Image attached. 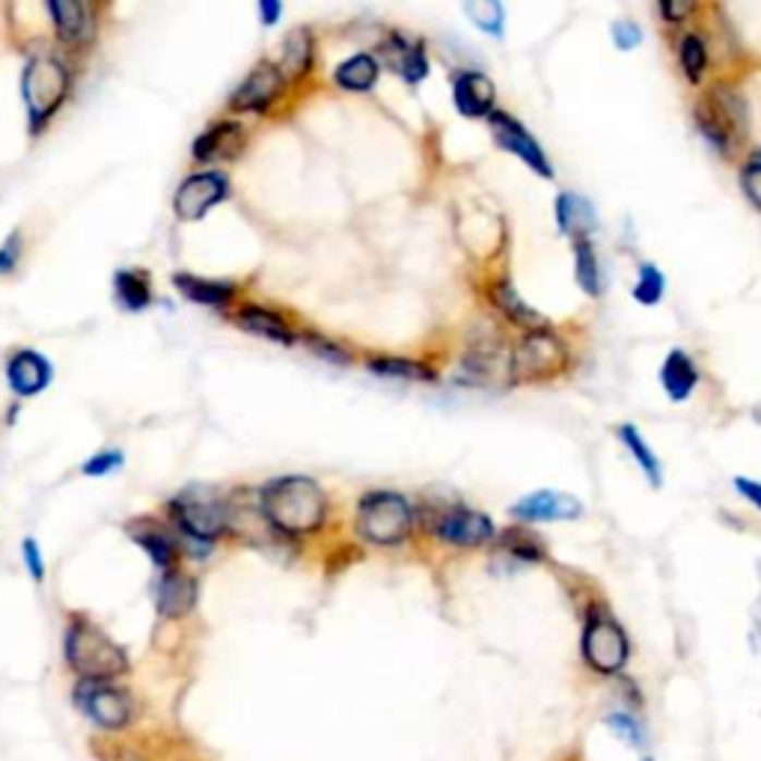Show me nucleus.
Returning <instances> with one entry per match:
<instances>
[{
  "label": "nucleus",
  "mask_w": 761,
  "mask_h": 761,
  "mask_svg": "<svg viewBox=\"0 0 761 761\" xmlns=\"http://www.w3.org/2000/svg\"><path fill=\"white\" fill-rule=\"evenodd\" d=\"M259 506L265 521L289 535L313 533L325 521V491L310 476L274 479L262 488Z\"/></svg>",
  "instance_id": "obj_1"
},
{
  "label": "nucleus",
  "mask_w": 761,
  "mask_h": 761,
  "mask_svg": "<svg viewBox=\"0 0 761 761\" xmlns=\"http://www.w3.org/2000/svg\"><path fill=\"white\" fill-rule=\"evenodd\" d=\"M65 661L84 681L108 685L129 673V657L89 619H75L65 631Z\"/></svg>",
  "instance_id": "obj_2"
},
{
  "label": "nucleus",
  "mask_w": 761,
  "mask_h": 761,
  "mask_svg": "<svg viewBox=\"0 0 761 761\" xmlns=\"http://www.w3.org/2000/svg\"><path fill=\"white\" fill-rule=\"evenodd\" d=\"M22 93L27 113H31V129L39 131L55 117L57 108L65 101V93H69V69L63 65V60L51 51L33 55L24 65Z\"/></svg>",
  "instance_id": "obj_3"
},
{
  "label": "nucleus",
  "mask_w": 761,
  "mask_h": 761,
  "mask_svg": "<svg viewBox=\"0 0 761 761\" xmlns=\"http://www.w3.org/2000/svg\"><path fill=\"white\" fill-rule=\"evenodd\" d=\"M697 125L720 153H729L750 125L747 98L740 96L738 89L720 84L697 105Z\"/></svg>",
  "instance_id": "obj_4"
},
{
  "label": "nucleus",
  "mask_w": 761,
  "mask_h": 761,
  "mask_svg": "<svg viewBox=\"0 0 761 761\" xmlns=\"http://www.w3.org/2000/svg\"><path fill=\"white\" fill-rule=\"evenodd\" d=\"M411 506L404 497L392 491H375L360 500L358 509V533L372 544L390 547L399 544L404 535L411 533Z\"/></svg>",
  "instance_id": "obj_5"
},
{
  "label": "nucleus",
  "mask_w": 761,
  "mask_h": 761,
  "mask_svg": "<svg viewBox=\"0 0 761 761\" xmlns=\"http://www.w3.org/2000/svg\"><path fill=\"white\" fill-rule=\"evenodd\" d=\"M580 652L595 673L619 675L631 657V642L619 621L609 619L607 613H592L580 637Z\"/></svg>",
  "instance_id": "obj_6"
},
{
  "label": "nucleus",
  "mask_w": 761,
  "mask_h": 761,
  "mask_svg": "<svg viewBox=\"0 0 761 761\" xmlns=\"http://www.w3.org/2000/svg\"><path fill=\"white\" fill-rule=\"evenodd\" d=\"M568 351L563 339L551 330H533L518 342V349L509 358L511 380H544L554 378L566 370Z\"/></svg>",
  "instance_id": "obj_7"
},
{
  "label": "nucleus",
  "mask_w": 761,
  "mask_h": 761,
  "mask_svg": "<svg viewBox=\"0 0 761 761\" xmlns=\"http://www.w3.org/2000/svg\"><path fill=\"white\" fill-rule=\"evenodd\" d=\"M173 515L188 539L196 542H212L227 527V506L203 488L179 494L173 500Z\"/></svg>",
  "instance_id": "obj_8"
},
{
  "label": "nucleus",
  "mask_w": 761,
  "mask_h": 761,
  "mask_svg": "<svg viewBox=\"0 0 761 761\" xmlns=\"http://www.w3.org/2000/svg\"><path fill=\"white\" fill-rule=\"evenodd\" d=\"M229 196L227 176L218 170H206V173L188 176L185 182L179 185L173 200L176 218L179 220H200L208 208H215Z\"/></svg>",
  "instance_id": "obj_9"
},
{
  "label": "nucleus",
  "mask_w": 761,
  "mask_h": 761,
  "mask_svg": "<svg viewBox=\"0 0 761 761\" xmlns=\"http://www.w3.org/2000/svg\"><path fill=\"white\" fill-rule=\"evenodd\" d=\"M77 705L87 711V717L101 729H122L131 720V697L120 687L81 681L75 690Z\"/></svg>",
  "instance_id": "obj_10"
},
{
  "label": "nucleus",
  "mask_w": 761,
  "mask_h": 761,
  "mask_svg": "<svg viewBox=\"0 0 761 761\" xmlns=\"http://www.w3.org/2000/svg\"><path fill=\"white\" fill-rule=\"evenodd\" d=\"M488 122H491V131H494V141H497L500 149L518 155L527 167H533L535 173L544 176V179H554V170H551L547 155L542 153L539 141H535L530 131L523 129L521 122L511 120L509 113H500V110H494V113L488 117Z\"/></svg>",
  "instance_id": "obj_11"
},
{
  "label": "nucleus",
  "mask_w": 761,
  "mask_h": 761,
  "mask_svg": "<svg viewBox=\"0 0 761 761\" xmlns=\"http://www.w3.org/2000/svg\"><path fill=\"white\" fill-rule=\"evenodd\" d=\"M283 93V72L280 65L274 63H259L253 69L251 75L244 77L232 98H229V108L241 110V113H262L268 110Z\"/></svg>",
  "instance_id": "obj_12"
},
{
  "label": "nucleus",
  "mask_w": 761,
  "mask_h": 761,
  "mask_svg": "<svg viewBox=\"0 0 761 761\" xmlns=\"http://www.w3.org/2000/svg\"><path fill=\"white\" fill-rule=\"evenodd\" d=\"M435 533L458 547H479L494 535V523L473 509H449L435 521Z\"/></svg>",
  "instance_id": "obj_13"
},
{
  "label": "nucleus",
  "mask_w": 761,
  "mask_h": 761,
  "mask_svg": "<svg viewBox=\"0 0 761 761\" xmlns=\"http://www.w3.org/2000/svg\"><path fill=\"white\" fill-rule=\"evenodd\" d=\"M580 511H583L580 500L571 494H559V491H535L511 506V515L523 518V521H571Z\"/></svg>",
  "instance_id": "obj_14"
},
{
  "label": "nucleus",
  "mask_w": 761,
  "mask_h": 761,
  "mask_svg": "<svg viewBox=\"0 0 761 761\" xmlns=\"http://www.w3.org/2000/svg\"><path fill=\"white\" fill-rule=\"evenodd\" d=\"M51 378H55V370L39 351H19L7 363V380H10L12 392H19V396L43 392L51 384Z\"/></svg>",
  "instance_id": "obj_15"
},
{
  "label": "nucleus",
  "mask_w": 761,
  "mask_h": 761,
  "mask_svg": "<svg viewBox=\"0 0 761 761\" xmlns=\"http://www.w3.org/2000/svg\"><path fill=\"white\" fill-rule=\"evenodd\" d=\"M48 15L55 22L60 39L69 45H87L96 36V22H93V10L87 3H75V0H51L48 3Z\"/></svg>",
  "instance_id": "obj_16"
},
{
  "label": "nucleus",
  "mask_w": 761,
  "mask_h": 761,
  "mask_svg": "<svg viewBox=\"0 0 761 761\" xmlns=\"http://www.w3.org/2000/svg\"><path fill=\"white\" fill-rule=\"evenodd\" d=\"M452 98H456L458 113L470 120H482L494 113L491 110L494 108V84L482 72H461L452 84Z\"/></svg>",
  "instance_id": "obj_17"
},
{
  "label": "nucleus",
  "mask_w": 761,
  "mask_h": 761,
  "mask_svg": "<svg viewBox=\"0 0 761 761\" xmlns=\"http://www.w3.org/2000/svg\"><path fill=\"white\" fill-rule=\"evenodd\" d=\"M380 57L408 84H420L428 75V60H425L423 43H413V39L402 36V33H392L390 39L380 45Z\"/></svg>",
  "instance_id": "obj_18"
},
{
  "label": "nucleus",
  "mask_w": 761,
  "mask_h": 761,
  "mask_svg": "<svg viewBox=\"0 0 761 761\" xmlns=\"http://www.w3.org/2000/svg\"><path fill=\"white\" fill-rule=\"evenodd\" d=\"M155 601H158V613L164 619H179L188 616L196 604V583L194 577L179 575V571H164L155 589Z\"/></svg>",
  "instance_id": "obj_19"
},
{
  "label": "nucleus",
  "mask_w": 761,
  "mask_h": 761,
  "mask_svg": "<svg viewBox=\"0 0 761 761\" xmlns=\"http://www.w3.org/2000/svg\"><path fill=\"white\" fill-rule=\"evenodd\" d=\"M244 146V134L235 122H220L215 129H208L206 134H200L194 143V158L203 164L212 161H229L235 158Z\"/></svg>",
  "instance_id": "obj_20"
},
{
  "label": "nucleus",
  "mask_w": 761,
  "mask_h": 761,
  "mask_svg": "<svg viewBox=\"0 0 761 761\" xmlns=\"http://www.w3.org/2000/svg\"><path fill=\"white\" fill-rule=\"evenodd\" d=\"M491 301L497 304V310H500L503 316L509 318L511 325L523 327L527 334H533V330H547V318H544L542 313H535L533 306L527 304L521 294L515 292V286L506 283V280L491 286Z\"/></svg>",
  "instance_id": "obj_21"
},
{
  "label": "nucleus",
  "mask_w": 761,
  "mask_h": 761,
  "mask_svg": "<svg viewBox=\"0 0 761 761\" xmlns=\"http://www.w3.org/2000/svg\"><path fill=\"white\" fill-rule=\"evenodd\" d=\"M699 372L693 366V360L687 358L681 349H673L666 354L664 366H661V384H664L666 396L673 402H685L690 392L697 390Z\"/></svg>",
  "instance_id": "obj_22"
},
{
  "label": "nucleus",
  "mask_w": 761,
  "mask_h": 761,
  "mask_svg": "<svg viewBox=\"0 0 761 761\" xmlns=\"http://www.w3.org/2000/svg\"><path fill=\"white\" fill-rule=\"evenodd\" d=\"M235 322H239L241 330L256 334V337L274 339V342H283V346H292L294 342L292 327L286 325L283 316H277V313L265 310V306H244V310H239Z\"/></svg>",
  "instance_id": "obj_23"
},
{
  "label": "nucleus",
  "mask_w": 761,
  "mask_h": 761,
  "mask_svg": "<svg viewBox=\"0 0 761 761\" xmlns=\"http://www.w3.org/2000/svg\"><path fill=\"white\" fill-rule=\"evenodd\" d=\"M556 220L566 235H575L577 241H587L592 227H595V208L589 206V200L577 194H563L556 200Z\"/></svg>",
  "instance_id": "obj_24"
},
{
  "label": "nucleus",
  "mask_w": 761,
  "mask_h": 761,
  "mask_svg": "<svg viewBox=\"0 0 761 761\" xmlns=\"http://www.w3.org/2000/svg\"><path fill=\"white\" fill-rule=\"evenodd\" d=\"M173 283L179 292L185 294L188 301H194V304H206V306H227L232 292H235L229 283H212V280L191 277V274H176Z\"/></svg>",
  "instance_id": "obj_25"
},
{
  "label": "nucleus",
  "mask_w": 761,
  "mask_h": 761,
  "mask_svg": "<svg viewBox=\"0 0 761 761\" xmlns=\"http://www.w3.org/2000/svg\"><path fill=\"white\" fill-rule=\"evenodd\" d=\"M310 63H313V33L306 31V27H298V31L286 36L280 72L289 77H304Z\"/></svg>",
  "instance_id": "obj_26"
},
{
  "label": "nucleus",
  "mask_w": 761,
  "mask_h": 761,
  "mask_svg": "<svg viewBox=\"0 0 761 761\" xmlns=\"http://www.w3.org/2000/svg\"><path fill=\"white\" fill-rule=\"evenodd\" d=\"M378 60L372 55H354L351 60L337 69V84L346 89H354V93H366V89L375 87L378 81Z\"/></svg>",
  "instance_id": "obj_27"
},
{
  "label": "nucleus",
  "mask_w": 761,
  "mask_h": 761,
  "mask_svg": "<svg viewBox=\"0 0 761 761\" xmlns=\"http://www.w3.org/2000/svg\"><path fill=\"white\" fill-rule=\"evenodd\" d=\"M619 437H621V444L631 449V456L633 461L640 464L642 476H649V482L657 488V485H661V461H657V456L652 452V446L642 440V435L633 428V425H621Z\"/></svg>",
  "instance_id": "obj_28"
},
{
  "label": "nucleus",
  "mask_w": 761,
  "mask_h": 761,
  "mask_svg": "<svg viewBox=\"0 0 761 761\" xmlns=\"http://www.w3.org/2000/svg\"><path fill=\"white\" fill-rule=\"evenodd\" d=\"M117 301H120L125 310L137 313L143 306L153 304V292L146 286V277L137 271H120L117 274Z\"/></svg>",
  "instance_id": "obj_29"
},
{
  "label": "nucleus",
  "mask_w": 761,
  "mask_h": 761,
  "mask_svg": "<svg viewBox=\"0 0 761 761\" xmlns=\"http://www.w3.org/2000/svg\"><path fill=\"white\" fill-rule=\"evenodd\" d=\"M575 277L580 289L587 294H601V268L595 247L589 241H577L575 244Z\"/></svg>",
  "instance_id": "obj_30"
},
{
  "label": "nucleus",
  "mask_w": 761,
  "mask_h": 761,
  "mask_svg": "<svg viewBox=\"0 0 761 761\" xmlns=\"http://www.w3.org/2000/svg\"><path fill=\"white\" fill-rule=\"evenodd\" d=\"M134 539H137V544H141L146 554L153 556L155 566H161L164 571H173L179 547H176V542L170 535L164 533V530H158V527H153L149 533H134Z\"/></svg>",
  "instance_id": "obj_31"
},
{
  "label": "nucleus",
  "mask_w": 761,
  "mask_h": 761,
  "mask_svg": "<svg viewBox=\"0 0 761 761\" xmlns=\"http://www.w3.org/2000/svg\"><path fill=\"white\" fill-rule=\"evenodd\" d=\"M372 372L387 375V378H408V380H435V372L425 370L423 363H413L404 358H378L370 363Z\"/></svg>",
  "instance_id": "obj_32"
},
{
  "label": "nucleus",
  "mask_w": 761,
  "mask_h": 761,
  "mask_svg": "<svg viewBox=\"0 0 761 761\" xmlns=\"http://www.w3.org/2000/svg\"><path fill=\"white\" fill-rule=\"evenodd\" d=\"M678 63H681V72L687 75V81L697 84L699 77H702V72H705L708 65V51L705 43L699 39L697 33H690V36L681 39V45H678Z\"/></svg>",
  "instance_id": "obj_33"
},
{
  "label": "nucleus",
  "mask_w": 761,
  "mask_h": 761,
  "mask_svg": "<svg viewBox=\"0 0 761 761\" xmlns=\"http://www.w3.org/2000/svg\"><path fill=\"white\" fill-rule=\"evenodd\" d=\"M464 12H468V19L476 24L479 31L491 33V36H503V19H506V12H503L500 3H491V0L468 3Z\"/></svg>",
  "instance_id": "obj_34"
},
{
  "label": "nucleus",
  "mask_w": 761,
  "mask_h": 761,
  "mask_svg": "<svg viewBox=\"0 0 761 761\" xmlns=\"http://www.w3.org/2000/svg\"><path fill=\"white\" fill-rule=\"evenodd\" d=\"M664 274L657 271L654 265H642L640 268V277H637V286H633V298L640 301V304H657L661 298H664Z\"/></svg>",
  "instance_id": "obj_35"
},
{
  "label": "nucleus",
  "mask_w": 761,
  "mask_h": 761,
  "mask_svg": "<svg viewBox=\"0 0 761 761\" xmlns=\"http://www.w3.org/2000/svg\"><path fill=\"white\" fill-rule=\"evenodd\" d=\"M503 547L511 551L515 556H523V559H542L544 551L542 544L535 542L533 535H527L523 530H509L503 535Z\"/></svg>",
  "instance_id": "obj_36"
},
{
  "label": "nucleus",
  "mask_w": 761,
  "mask_h": 761,
  "mask_svg": "<svg viewBox=\"0 0 761 761\" xmlns=\"http://www.w3.org/2000/svg\"><path fill=\"white\" fill-rule=\"evenodd\" d=\"M604 723H607V729L613 732V735H619L621 740H628L631 747H642V726L631 717V714H609Z\"/></svg>",
  "instance_id": "obj_37"
},
{
  "label": "nucleus",
  "mask_w": 761,
  "mask_h": 761,
  "mask_svg": "<svg viewBox=\"0 0 761 761\" xmlns=\"http://www.w3.org/2000/svg\"><path fill=\"white\" fill-rule=\"evenodd\" d=\"M740 185H744V191H747V196H750L752 203L761 208V153H756L750 161L744 164V170H740Z\"/></svg>",
  "instance_id": "obj_38"
},
{
  "label": "nucleus",
  "mask_w": 761,
  "mask_h": 761,
  "mask_svg": "<svg viewBox=\"0 0 761 761\" xmlns=\"http://www.w3.org/2000/svg\"><path fill=\"white\" fill-rule=\"evenodd\" d=\"M117 468H122V456L117 449H110V452H98L96 458H89L87 464H84V473L87 476H108L110 470Z\"/></svg>",
  "instance_id": "obj_39"
},
{
  "label": "nucleus",
  "mask_w": 761,
  "mask_h": 761,
  "mask_svg": "<svg viewBox=\"0 0 761 761\" xmlns=\"http://www.w3.org/2000/svg\"><path fill=\"white\" fill-rule=\"evenodd\" d=\"M613 39H616L621 51H633L642 43V31L631 22H616L613 24Z\"/></svg>",
  "instance_id": "obj_40"
},
{
  "label": "nucleus",
  "mask_w": 761,
  "mask_h": 761,
  "mask_svg": "<svg viewBox=\"0 0 761 761\" xmlns=\"http://www.w3.org/2000/svg\"><path fill=\"white\" fill-rule=\"evenodd\" d=\"M19 256H22V235L19 232H12L10 239H7V244L0 247V274H7L15 268V262H19Z\"/></svg>",
  "instance_id": "obj_41"
},
{
  "label": "nucleus",
  "mask_w": 761,
  "mask_h": 761,
  "mask_svg": "<svg viewBox=\"0 0 761 761\" xmlns=\"http://www.w3.org/2000/svg\"><path fill=\"white\" fill-rule=\"evenodd\" d=\"M24 559H27V568H31V575L36 577V580H43V577H45L43 556H39V544L33 542V539H27V542H24Z\"/></svg>",
  "instance_id": "obj_42"
},
{
  "label": "nucleus",
  "mask_w": 761,
  "mask_h": 761,
  "mask_svg": "<svg viewBox=\"0 0 761 761\" xmlns=\"http://www.w3.org/2000/svg\"><path fill=\"white\" fill-rule=\"evenodd\" d=\"M735 488L747 497V500L756 506V509L761 511V482H752V479H744V476H738L735 479Z\"/></svg>",
  "instance_id": "obj_43"
},
{
  "label": "nucleus",
  "mask_w": 761,
  "mask_h": 761,
  "mask_svg": "<svg viewBox=\"0 0 761 761\" xmlns=\"http://www.w3.org/2000/svg\"><path fill=\"white\" fill-rule=\"evenodd\" d=\"M310 346H313V351H318V354H325L327 360H337V363H349V354L342 349H337V346H330V342H325V339H310Z\"/></svg>",
  "instance_id": "obj_44"
},
{
  "label": "nucleus",
  "mask_w": 761,
  "mask_h": 761,
  "mask_svg": "<svg viewBox=\"0 0 761 761\" xmlns=\"http://www.w3.org/2000/svg\"><path fill=\"white\" fill-rule=\"evenodd\" d=\"M661 12H664V19H669V22H681L687 12H690V3H661Z\"/></svg>",
  "instance_id": "obj_45"
},
{
  "label": "nucleus",
  "mask_w": 761,
  "mask_h": 761,
  "mask_svg": "<svg viewBox=\"0 0 761 761\" xmlns=\"http://www.w3.org/2000/svg\"><path fill=\"white\" fill-rule=\"evenodd\" d=\"M259 12H262V24L268 27V24H274L277 19H280V12H283V7L277 3V0H265V3H259Z\"/></svg>",
  "instance_id": "obj_46"
}]
</instances>
